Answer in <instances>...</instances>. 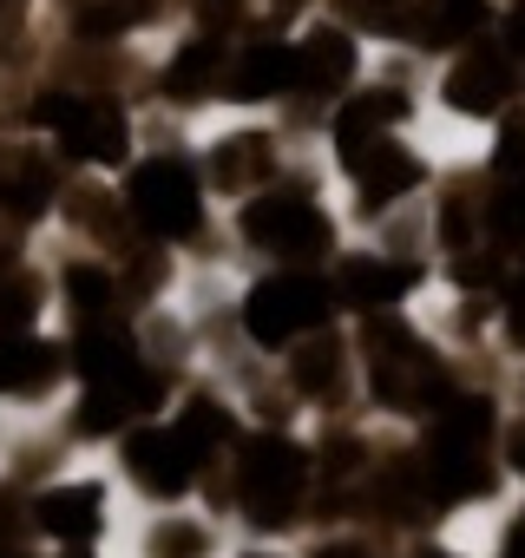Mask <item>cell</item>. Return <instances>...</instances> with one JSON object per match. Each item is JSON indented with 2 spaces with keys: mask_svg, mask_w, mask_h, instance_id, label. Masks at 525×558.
Masks as SVG:
<instances>
[{
  "mask_svg": "<svg viewBox=\"0 0 525 558\" xmlns=\"http://www.w3.org/2000/svg\"><path fill=\"white\" fill-rule=\"evenodd\" d=\"M316 165H322V151H309L270 191L230 204V230L243 250H256L262 263H283V269H322L342 256V210L329 204Z\"/></svg>",
  "mask_w": 525,
  "mask_h": 558,
  "instance_id": "obj_1",
  "label": "cell"
},
{
  "mask_svg": "<svg viewBox=\"0 0 525 558\" xmlns=\"http://www.w3.org/2000/svg\"><path fill=\"white\" fill-rule=\"evenodd\" d=\"M309 151L316 145L296 138L277 112H210L191 132V158H197V171L223 210L256 197V191H270L277 178H290Z\"/></svg>",
  "mask_w": 525,
  "mask_h": 558,
  "instance_id": "obj_2",
  "label": "cell"
},
{
  "mask_svg": "<svg viewBox=\"0 0 525 558\" xmlns=\"http://www.w3.org/2000/svg\"><path fill=\"white\" fill-rule=\"evenodd\" d=\"M119 197L138 236L164 243V250H191L210 230V184L191 158V145H145L125 171H119Z\"/></svg>",
  "mask_w": 525,
  "mask_h": 558,
  "instance_id": "obj_3",
  "label": "cell"
},
{
  "mask_svg": "<svg viewBox=\"0 0 525 558\" xmlns=\"http://www.w3.org/2000/svg\"><path fill=\"white\" fill-rule=\"evenodd\" d=\"M335 316H342V296H335L329 269H283V263H270L262 276H249L243 296H236V329L262 355H283L290 342L329 329Z\"/></svg>",
  "mask_w": 525,
  "mask_h": 558,
  "instance_id": "obj_4",
  "label": "cell"
},
{
  "mask_svg": "<svg viewBox=\"0 0 525 558\" xmlns=\"http://www.w3.org/2000/svg\"><path fill=\"white\" fill-rule=\"evenodd\" d=\"M512 106H525V66L486 34L447 60H434L427 80V119L460 125V132H492Z\"/></svg>",
  "mask_w": 525,
  "mask_h": 558,
  "instance_id": "obj_5",
  "label": "cell"
},
{
  "mask_svg": "<svg viewBox=\"0 0 525 558\" xmlns=\"http://www.w3.org/2000/svg\"><path fill=\"white\" fill-rule=\"evenodd\" d=\"M296 99V27L256 21L230 40L217 112H283Z\"/></svg>",
  "mask_w": 525,
  "mask_h": 558,
  "instance_id": "obj_6",
  "label": "cell"
},
{
  "mask_svg": "<svg viewBox=\"0 0 525 558\" xmlns=\"http://www.w3.org/2000/svg\"><path fill=\"white\" fill-rule=\"evenodd\" d=\"M303 486H309V453L290 440V434H249L243 453H236V499L256 525H283L296 506H303Z\"/></svg>",
  "mask_w": 525,
  "mask_h": 558,
  "instance_id": "obj_7",
  "label": "cell"
},
{
  "mask_svg": "<svg viewBox=\"0 0 525 558\" xmlns=\"http://www.w3.org/2000/svg\"><path fill=\"white\" fill-rule=\"evenodd\" d=\"M329 276H335L342 310H355V316L368 323V316H401V310L420 296L427 263H420V256H394V250L368 243V250H342V256L329 263Z\"/></svg>",
  "mask_w": 525,
  "mask_h": 558,
  "instance_id": "obj_8",
  "label": "cell"
},
{
  "mask_svg": "<svg viewBox=\"0 0 525 558\" xmlns=\"http://www.w3.org/2000/svg\"><path fill=\"white\" fill-rule=\"evenodd\" d=\"M119 466H125V480H132L138 493H151V499H178V493L197 480L204 453H197L171 421H138V427L119 434Z\"/></svg>",
  "mask_w": 525,
  "mask_h": 558,
  "instance_id": "obj_9",
  "label": "cell"
},
{
  "mask_svg": "<svg viewBox=\"0 0 525 558\" xmlns=\"http://www.w3.org/2000/svg\"><path fill=\"white\" fill-rule=\"evenodd\" d=\"M73 381V349L21 329V336H0V401H53Z\"/></svg>",
  "mask_w": 525,
  "mask_h": 558,
  "instance_id": "obj_10",
  "label": "cell"
},
{
  "mask_svg": "<svg viewBox=\"0 0 525 558\" xmlns=\"http://www.w3.org/2000/svg\"><path fill=\"white\" fill-rule=\"evenodd\" d=\"M492 21H499V0H414L407 40H401V47H414V53H427V60H447V53L486 40Z\"/></svg>",
  "mask_w": 525,
  "mask_h": 558,
  "instance_id": "obj_11",
  "label": "cell"
},
{
  "mask_svg": "<svg viewBox=\"0 0 525 558\" xmlns=\"http://www.w3.org/2000/svg\"><path fill=\"white\" fill-rule=\"evenodd\" d=\"M355 368H362V362H355V349H349V336H342L335 323L283 349V381H290V395H296V401H316V408L335 401Z\"/></svg>",
  "mask_w": 525,
  "mask_h": 558,
  "instance_id": "obj_12",
  "label": "cell"
},
{
  "mask_svg": "<svg viewBox=\"0 0 525 558\" xmlns=\"http://www.w3.org/2000/svg\"><path fill=\"white\" fill-rule=\"evenodd\" d=\"M53 310V276L27 256H14L0 269V336H21V329H40Z\"/></svg>",
  "mask_w": 525,
  "mask_h": 558,
  "instance_id": "obj_13",
  "label": "cell"
},
{
  "mask_svg": "<svg viewBox=\"0 0 525 558\" xmlns=\"http://www.w3.org/2000/svg\"><path fill=\"white\" fill-rule=\"evenodd\" d=\"M40 525L53 532V538H93L99 525H106V486L99 480H66V486H47L40 493Z\"/></svg>",
  "mask_w": 525,
  "mask_h": 558,
  "instance_id": "obj_14",
  "label": "cell"
},
{
  "mask_svg": "<svg viewBox=\"0 0 525 558\" xmlns=\"http://www.w3.org/2000/svg\"><path fill=\"white\" fill-rule=\"evenodd\" d=\"M204 460L217 453V447H230L236 440V414H230V401H217V395H184V408H178V421H171Z\"/></svg>",
  "mask_w": 525,
  "mask_h": 558,
  "instance_id": "obj_15",
  "label": "cell"
},
{
  "mask_svg": "<svg viewBox=\"0 0 525 558\" xmlns=\"http://www.w3.org/2000/svg\"><path fill=\"white\" fill-rule=\"evenodd\" d=\"M145 545H151V558H204L210 551V532L197 519H184V512H164Z\"/></svg>",
  "mask_w": 525,
  "mask_h": 558,
  "instance_id": "obj_16",
  "label": "cell"
},
{
  "mask_svg": "<svg viewBox=\"0 0 525 558\" xmlns=\"http://www.w3.org/2000/svg\"><path fill=\"white\" fill-rule=\"evenodd\" d=\"M505 453H512V466H518V473H525V421H518V427H512V447H505Z\"/></svg>",
  "mask_w": 525,
  "mask_h": 558,
  "instance_id": "obj_17",
  "label": "cell"
},
{
  "mask_svg": "<svg viewBox=\"0 0 525 558\" xmlns=\"http://www.w3.org/2000/svg\"><path fill=\"white\" fill-rule=\"evenodd\" d=\"M322 558H368V551H355V545H329Z\"/></svg>",
  "mask_w": 525,
  "mask_h": 558,
  "instance_id": "obj_18",
  "label": "cell"
},
{
  "mask_svg": "<svg viewBox=\"0 0 525 558\" xmlns=\"http://www.w3.org/2000/svg\"><path fill=\"white\" fill-rule=\"evenodd\" d=\"M434 558H440V551H434Z\"/></svg>",
  "mask_w": 525,
  "mask_h": 558,
  "instance_id": "obj_19",
  "label": "cell"
}]
</instances>
